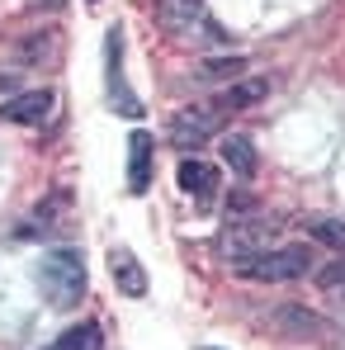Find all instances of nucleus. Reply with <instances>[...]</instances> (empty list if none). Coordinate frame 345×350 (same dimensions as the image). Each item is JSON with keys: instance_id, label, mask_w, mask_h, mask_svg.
<instances>
[{"instance_id": "nucleus-1", "label": "nucleus", "mask_w": 345, "mask_h": 350, "mask_svg": "<svg viewBox=\"0 0 345 350\" xmlns=\"http://www.w3.org/2000/svg\"><path fill=\"white\" fill-rule=\"evenodd\" d=\"M38 289H43V298H53L57 308L81 303V293H85V260H81L76 246H57V251L43 256V265H38Z\"/></svg>"}, {"instance_id": "nucleus-2", "label": "nucleus", "mask_w": 345, "mask_h": 350, "mask_svg": "<svg viewBox=\"0 0 345 350\" xmlns=\"http://www.w3.org/2000/svg\"><path fill=\"white\" fill-rule=\"evenodd\" d=\"M241 280H260V284H288V280H303L312 270V251L307 246H279V251H256L246 260L232 265Z\"/></svg>"}, {"instance_id": "nucleus-3", "label": "nucleus", "mask_w": 345, "mask_h": 350, "mask_svg": "<svg viewBox=\"0 0 345 350\" xmlns=\"http://www.w3.org/2000/svg\"><path fill=\"white\" fill-rule=\"evenodd\" d=\"M175 180H180V189H184L189 199H199V204H208V199L218 194V185H223L218 166H213V161H204V157H184V161H180V171H175Z\"/></svg>"}, {"instance_id": "nucleus-4", "label": "nucleus", "mask_w": 345, "mask_h": 350, "mask_svg": "<svg viewBox=\"0 0 345 350\" xmlns=\"http://www.w3.org/2000/svg\"><path fill=\"white\" fill-rule=\"evenodd\" d=\"M109 275H114V284L123 298H142L147 293V275H142V260L128 251V246H114L109 251Z\"/></svg>"}, {"instance_id": "nucleus-5", "label": "nucleus", "mask_w": 345, "mask_h": 350, "mask_svg": "<svg viewBox=\"0 0 345 350\" xmlns=\"http://www.w3.org/2000/svg\"><path fill=\"white\" fill-rule=\"evenodd\" d=\"M48 109H53V90H24V95H14V100H5L0 105V118L5 123H43L48 118Z\"/></svg>"}, {"instance_id": "nucleus-6", "label": "nucleus", "mask_w": 345, "mask_h": 350, "mask_svg": "<svg viewBox=\"0 0 345 350\" xmlns=\"http://www.w3.org/2000/svg\"><path fill=\"white\" fill-rule=\"evenodd\" d=\"M213 109H189V114H180L171 123V142L180 152H189V147H204L208 142V133H213Z\"/></svg>"}, {"instance_id": "nucleus-7", "label": "nucleus", "mask_w": 345, "mask_h": 350, "mask_svg": "<svg viewBox=\"0 0 345 350\" xmlns=\"http://www.w3.org/2000/svg\"><path fill=\"white\" fill-rule=\"evenodd\" d=\"M128 152H133V161H128V189L133 194H147V185H152V133L137 128L128 137Z\"/></svg>"}, {"instance_id": "nucleus-8", "label": "nucleus", "mask_w": 345, "mask_h": 350, "mask_svg": "<svg viewBox=\"0 0 345 350\" xmlns=\"http://www.w3.org/2000/svg\"><path fill=\"white\" fill-rule=\"evenodd\" d=\"M199 14H204V0H156V19L171 33H189L199 24Z\"/></svg>"}, {"instance_id": "nucleus-9", "label": "nucleus", "mask_w": 345, "mask_h": 350, "mask_svg": "<svg viewBox=\"0 0 345 350\" xmlns=\"http://www.w3.org/2000/svg\"><path fill=\"white\" fill-rule=\"evenodd\" d=\"M270 90V76H251V81H232L227 90L218 95V105L213 109H246V105H256L260 95Z\"/></svg>"}, {"instance_id": "nucleus-10", "label": "nucleus", "mask_w": 345, "mask_h": 350, "mask_svg": "<svg viewBox=\"0 0 345 350\" xmlns=\"http://www.w3.org/2000/svg\"><path fill=\"white\" fill-rule=\"evenodd\" d=\"M223 161H227L232 175H241V180L256 175V147H251L246 133H227V137H223Z\"/></svg>"}, {"instance_id": "nucleus-11", "label": "nucleus", "mask_w": 345, "mask_h": 350, "mask_svg": "<svg viewBox=\"0 0 345 350\" xmlns=\"http://www.w3.org/2000/svg\"><path fill=\"white\" fill-rule=\"evenodd\" d=\"M43 350H105V336H100V327L95 322H81V327H66L53 346Z\"/></svg>"}, {"instance_id": "nucleus-12", "label": "nucleus", "mask_w": 345, "mask_h": 350, "mask_svg": "<svg viewBox=\"0 0 345 350\" xmlns=\"http://www.w3.org/2000/svg\"><path fill=\"white\" fill-rule=\"evenodd\" d=\"M246 71V57H213V62H199V76L208 81H236Z\"/></svg>"}, {"instance_id": "nucleus-13", "label": "nucleus", "mask_w": 345, "mask_h": 350, "mask_svg": "<svg viewBox=\"0 0 345 350\" xmlns=\"http://www.w3.org/2000/svg\"><path fill=\"white\" fill-rule=\"evenodd\" d=\"M307 232L317 237V241H327V246H336V251H345V223L341 218H317Z\"/></svg>"}, {"instance_id": "nucleus-14", "label": "nucleus", "mask_w": 345, "mask_h": 350, "mask_svg": "<svg viewBox=\"0 0 345 350\" xmlns=\"http://www.w3.org/2000/svg\"><path fill=\"white\" fill-rule=\"evenodd\" d=\"M322 284H345V260H336V265L322 270Z\"/></svg>"}, {"instance_id": "nucleus-15", "label": "nucleus", "mask_w": 345, "mask_h": 350, "mask_svg": "<svg viewBox=\"0 0 345 350\" xmlns=\"http://www.w3.org/2000/svg\"><path fill=\"white\" fill-rule=\"evenodd\" d=\"M204 350H218V346H204Z\"/></svg>"}]
</instances>
